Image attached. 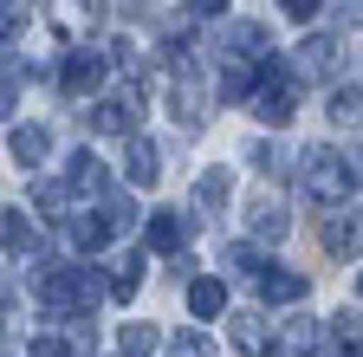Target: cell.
Masks as SVG:
<instances>
[{"instance_id": "6", "label": "cell", "mask_w": 363, "mask_h": 357, "mask_svg": "<svg viewBox=\"0 0 363 357\" xmlns=\"http://www.w3.org/2000/svg\"><path fill=\"white\" fill-rule=\"evenodd\" d=\"M65 189H72V195H104V189H111V175H104V163L91 156V150H78L72 169H65Z\"/></svg>"}, {"instance_id": "3", "label": "cell", "mask_w": 363, "mask_h": 357, "mask_svg": "<svg viewBox=\"0 0 363 357\" xmlns=\"http://www.w3.org/2000/svg\"><path fill=\"white\" fill-rule=\"evenodd\" d=\"M123 175H130L136 189H156V182H162V156H156L150 137H130V150H123Z\"/></svg>"}, {"instance_id": "24", "label": "cell", "mask_w": 363, "mask_h": 357, "mask_svg": "<svg viewBox=\"0 0 363 357\" xmlns=\"http://www.w3.org/2000/svg\"><path fill=\"white\" fill-rule=\"evenodd\" d=\"M331 123H357V84L350 92H331Z\"/></svg>"}, {"instance_id": "5", "label": "cell", "mask_w": 363, "mask_h": 357, "mask_svg": "<svg viewBox=\"0 0 363 357\" xmlns=\"http://www.w3.org/2000/svg\"><path fill=\"white\" fill-rule=\"evenodd\" d=\"M130 117H136V92L91 104V130H98V137H130Z\"/></svg>"}, {"instance_id": "11", "label": "cell", "mask_w": 363, "mask_h": 357, "mask_svg": "<svg viewBox=\"0 0 363 357\" xmlns=\"http://www.w3.org/2000/svg\"><path fill=\"white\" fill-rule=\"evenodd\" d=\"M45 156H52V137H45L39 123H20V130H13V163H20V169H39Z\"/></svg>"}, {"instance_id": "12", "label": "cell", "mask_w": 363, "mask_h": 357, "mask_svg": "<svg viewBox=\"0 0 363 357\" xmlns=\"http://www.w3.org/2000/svg\"><path fill=\"white\" fill-rule=\"evenodd\" d=\"M182 241H189L182 214H175V208H156V214H150V247H156V253H182Z\"/></svg>"}, {"instance_id": "16", "label": "cell", "mask_w": 363, "mask_h": 357, "mask_svg": "<svg viewBox=\"0 0 363 357\" xmlns=\"http://www.w3.org/2000/svg\"><path fill=\"white\" fill-rule=\"evenodd\" d=\"M33 208L45 221H72V189L65 182H33Z\"/></svg>"}, {"instance_id": "23", "label": "cell", "mask_w": 363, "mask_h": 357, "mask_svg": "<svg viewBox=\"0 0 363 357\" xmlns=\"http://www.w3.org/2000/svg\"><path fill=\"white\" fill-rule=\"evenodd\" d=\"M169 357H214V344H208L201 331H182V338L169 344Z\"/></svg>"}, {"instance_id": "27", "label": "cell", "mask_w": 363, "mask_h": 357, "mask_svg": "<svg viewBox=\"0 0 363 357\" xmlns=\"http://www.w3.org/2000/svg\"><path fill=\"white\" fill-rule=\"evenodd\" d=\"M20 26H26V13H20V7H13V0H0V39H13V33H20Z\"/></svg>"}, {"instance_id": "29", "label": "cell", "mask_w": 363, "mask_h": 357, "mask_svg": "<svg viewBox=\"0 0 363 357\" xmlns=\"http://www.w3.org/2000/svg\"><path fill=\"white\" fill-rule=\"evenodd\" d=\"M279 7H286L292 20H311V13H318V0H279Z\"/></svg>"}, {"instance_id": "25", "label": "cell", "mask_w": 363, "mask_h": 357, "mask_svg": "<svg viewBox=\"0 0 363 357\" xmlns=\"http://www.w3.org/2000/svg\"><path fill=\"white\" fill-rule=\"evenodd\" d=\"M13 111H20V72L0 78V117H13Z\"/></svg>"}, {"instance_id": "26", "label": "cell", "mask_w": 363, "mask_h": 357, "mask_svg": "<svg viewBox=\"0 0 363 357\" xmlns=\"http://www.w3.org/2000/svg\"><path fill=\"white\" fill-rule=\"evenodd\" d=\"M26 357H72V344L65 338H52V331H45V338H33V351Z\"/></svg>"}, {"instance_id": "18", "label": "cell", "mask_w": 363, "mask_h": 357, "mask_svg": "<svg viewBox=\"0 0 363 357\" xmlns=\"http://www.w3.org/2000/svg\"><path fill=\"white\" fill-rule=\"evenodd\" d=\"M325 247H331L337 260H350V253H357V221H344V214H331V221H325Z\"/></svg>"}, {"instance_id": "4", "label": "cell", "mask_w": 363, "mask_h": 357, "mask_svg": "<svg viewBox=\"0 0 363 357\" xmlns=\"http://www.w3.org/2000/svg\"><path fill=\"white\" fill-rule=\"evenodd\" d=\"M0 247L7 253H39V228L26 208H0Z\"/></svg>"}, {"instance_id": "22", "label": "cell", "mask_w": 363, "mask_h": 357, "mask_svg": "<svg viewBox=\"0 0 363 357\" xmlns=\"http://www.w3.org/2000/svg\"><path fill=\"white\" fill-rule=\"evenodd\" d=\"M227 266H234V273H247V280H259V266H266V260H259L247 241H234V247H227Z\"/></svg>"}, {"instance_id": "20", "label": "cell", "mask_w": 363, "mask_h": 357, "mask_svg": "<svg viewBox=\"0 0 363 357\" xmlns=\"http://www.w3.org/2000/svg\"><path fill=\"white\" fill-rule=\"evenodd\" d=\"M72 241H78V247H91V253H98V247L111 241V228H104V214H72Z\"/></svg>"}, {"instance_id": "19", "label": "cell", "mask_w": 363, "mask_h": 357, "mask_svg": "<svg viewBox=\"0 0 363 357\" xmlns=\"http://www.w3.org/2000/svg\"><path fill=\"white\" fill-rule=\"evenodd\" d=\"M117 357H156V331L150 325H123L117 331Z\"/></svg>"}, {"instance_id": "14", "label": "cell", "mask_w": 363, "mask_h": 357, "mask_svg": "<svg viewBox=\"0 0 363 357\" xmlns=\"http://www.w3.org/2000/svg\"><path fill=\"white\" fill-rule=\"evenodd\" d=\"M247 228H253V241H286V208L279 202H253V214H247Z\"/></svg>"}, {"instance_id": "2", "label": "cell", "mask_w": 363, "mask_h": 357, "mask_svg": "<svg viewBox=\"0 0 363 357\" xmlns=\"http://www.w3.org/2000/svg\"><path fill=\"white\" fill-rule=\"evenodd\" d=\"M104 53H72L65 59V72H59V92L65 98H91V92H98V84H104Z\"/></svg>"}, {"instance_id": "13", "label": "cell", "mask_w": 363, "mask_h": 357, "mask_svg": "<svg viewBox=\"0 0 363 357\" xmlns=\"http://www.w3.org/2000/svg\"><path fill=\"white\" fill-rule=\"evenodd\" d=\"M227 195H234V169H220V163H214V169H201V182H195V202L214 214V208H227Z\"/></svg>"}, {"instance_id": "10", "label": "cell", "mask_w": 363, "mask_h": 357, "mask_svg": "<svg viewBox=\"0 0 363 357\" xmlns=\"http://www.w3.org/2000/svg\"><path fill=\"white\" fill-rule=\"evenodd\" d=\"M234 344H240L247 357H266V351H272V325L259 319V312H234Z\"/></svg>"}, {"instance_id": "7", "label": "cell", "mask_w": 363, "mask_h": 357, "mask_svg": "<svg viewBox=\"0 0 363 357\" xmlns=\"http://www.w3.org/2000/svg\"><path fill=\"white\" fill-rule=\"evenodd\" d=\"M259 299H272V305H298V299H305V280L292 273V266H259Z\"/></svg>"}, {"instance_id": "15", "label": "cell", "mask_w": 363, "mask_h": 357, "mask_svg": "<svg viewBox=\"0 0 363 357\" xmlns=\"http://www.w3.org/2000/svg\"><path fill=\"white\" fill-rule=\"evenodd\" d=\"M272 344H279L286 357H298V351H311V344H318V319H298V312H292V319H286L279 331H272Z\"/></svg>"}, {"instance_id": "31", "label": "cell", "mask_w": 363, "mask_h": 357, "mask_svg": "<svg viewBox=\"0 0 363 357\" xmlns=\"http://www.w3.org/2000/svg\"><path fill=\"white\" fill-rule=\"evenodd\" d=\"M350 7H357V0H350Z\"/></svg>"}, {"instance_id": "28", "label": "cell", "mask_w": 363, "mask_h": 357, "mask_svg": "<svg viewBox=\"0 0 363 357\" xmlns=\"http://www.w3.org/2000/svg\"><path fill=\"white\" fill-rule=\"evenodd\" d=\"M182 7H189L195 20H220V13H227V0H182Z\"/></svg>"}, {"instance_id": "21", "label": "cell", "mask_w": 363, "mask_h": 357, "mask_svg": "<svg viewBox=\"0 0 363 357\" xmlns=\"http://www.w3.org/2000/svg\"><path fill=\"white\" fill-rule=\"evenodd\" d=\"M136 280H143V253H123V266L111 273V286H104V292H111V299H130V292H136Z\"/></svg>"}, {"instance_id": "1", "label": "cell", "mask_w": 363, "mask_h": 357, "mask_svg": "<svg viewBox=\"0 0 363 357\" xmlns=\"http://www.w3.org/2000/svg\"><path fill=\"white\" fill-rule=\"evenodd\" d=\"M298 189L311 195V202H325V208H337L344 195H357V169L331 150V143H311L305 156H298Z\"/></svg>"}, {"instance_id": "9", "label": "cell", "mask_w": 363, "mask_h": 357, "mask_svg": "<svg viewBox=\"0 0 363 357\" xmlns=\"http://www.w3.org/2000/svg\"><path fill=\"white\" fill-rule=\"evenodd\" d=\"M189 312H195V319H220V312H227V286H220L214 273L189 280Z\"/></svg>"}, {"instance_id": "17", "label": "cell", "mask_w": 363, "mask_h": 357, "mask_svg": "<svg viewBox=\"0 0 363 357\" xmlns=\"http://www.w3.org/2000/svg\"><path fill=\"white\" fill-rule=\"evenodd\" d=\"M331 59H337V39H325V33H318V39H305V46H298V78L331 72Z\"/></svg>"}, {"instance_id": "8", "label": "cell", "mask_w": 363, "mask_h": 357, "mask_svg": "<svg viewBox=\"0 0 363 357\" xmlns=\"http://www.w3.org/2000/svg\"><path fill=\"white\" fill-rule=\"evenodd\" d=\"M169 104H175V117L189 123V130H201V111H208L201 78H189V72H182V78H175V92H169Z\"/></svg>"}, {"instance_id": "30", "label": "cell", "mask_w": 363, "mask_h": 357, "mask_svg": "<svg viewBox=\"0 0 363 357\" xmlns=\"http://www.w3.org/2000/svg\"><path fill=\"white\" fill-rule=\"evenodd\" d=\"M0 325H7V286H0Z\"/></svg>"}]
</instances>
